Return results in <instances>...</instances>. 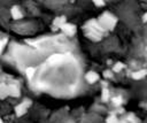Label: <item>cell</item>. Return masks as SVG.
Listing matches in <instances>:
<instances>
[{
	"mask_svg": "<svg viewBox=\"0 0 147 123\" xmlns=\"http://www.w3.org/2000/svg\"><path fill=\"white\" fill-rule=\"evenodd\" d=\"M83 30L86 31V37H88L90 39L98 41L102 38V36L105 34L106 30L99 24L98 20H90L87 21L84 25H83Z\"/></svg>",
	"mask_w": 147,
	"mask_h": 123,
	"instance_id": "cell-1",
	"label": "cell"
},
{
	"mask_svg": "<svg viewBox=\"0 0 147 123\" xmlns=\"http://www.w3.org/2000/svg\"><path fill=\"white\" fill-rule=\"evenodd\" d=\"M96 20H98L99 24H100L106 31H108V30H113V29L115 28L116 23H117V18H116L111 13H109V11H105V13H102Z\"/></svg>",
	"mask_w": 147,
	"mask_h": 123,
	"instance_id": "cell-2",
	"label": "cell"
},
{
	"mask_svg": "<svg viewBox=\"0 0 147 123\" xmlns=\"http://www.w3.org/2000/svg\"><path fill=\"white\" fill-rule=\"evenodd\" d=\"M30 106H31V100L24 99L21 103H18V105L15 106V114L17 116H23L28 112V109H29Z\"/></svg>",
	"mask_w": 147,
	"mask_h": 123,
	"instance_id": "cell-3",
	"label": "cell"
},
{
	"mask_svg": "<svg viewBox=\"0 0 147 123\" xmlns=\"http://www.w3.org/2000/svg\"><path fill=\"white\" fill-rule=\"evenodd\" d=\"M60 29L62 30V32H64L67 36H70V37L74 36L76 33V30H77L75 24H71V23H68V22H65Z\"/></svg>",
	"mask_w": 147,
	"mask_h": 123,
	"instance_id": "cell-4",
	"label": "cell"
},
{
	"mask_svg": "<svg viewBox=\"0 0 147 123\" xmlns=\"http://www.w3.org/2000/svg\"><path fill=\"white\" fill-rule=\"evenodd\" d=\"M99 78H100L99 74L95 72V71H93V70L87 71L86 75H85V79H86V82H87L88 84H94V83H96V82L99 80Z\"/></svg>",
	"mask_w": 147,
	"mask_h": 123,
	"instance_id": "cell-5",
	"label": "cell"
},
{
	"mask_svg": "<svg viewBox=\"0 0 147 123\" xmlns=\"http://www.w3.org/2000/svg\"><path fill=\"white\" fill-rule=\"evenodd\" d=\"M10 14H11V17L14 20H21L23 17V13L18 6H13L10 8Z\"/></svg>",
	"mask_w": 147,
	"mask_h": 123,
	"instance_id": "cell-6",
	"label": "cell"
},
{
	"mask_svg": "<svg viewBox=\"0 0 147 123\" xmlns=\"http://www.w3.org/2000/svg\"><path fill=\"white\" fill-rule=\"evenodd\" d=\"M7 91H8V95H11V97H20V94H21L20 87L15 84L7 85Z\"/></svg>",
	"mask_w": 147,
	"mask_h": 123,
	"instance_id": "cell-7",
	"label": "cell"
},
{
	"mask_svg": "<svg viewBox=\"0 0 147 123\" xmlns=\"http://www.w3.org/2000/svg\"><path fill=\"white\" fill-rule=\"evenodd\" d=\"M65 22H67V20H65L64 16H57V17H55V20L53 21V28H54V29H60Z\"/></svg>",
	"mask_w": 147,
	"mask_h": 123,
	"instance_id": "cell-8",
	"label": "cell"
},
{
	"mask_svg": "<svg viewBox=\"0 0 147 123\" xmlns=\"http://www.w3.org/2000/svg\"><path fill=\"white\" fill-rule=\"evenodd\" d=\"M62 60H63V55L62 54H54L48 59V62H49V64H56V63L61 62Z\"/></svg>",
	"mask_w": 147,
	"mask_h": 123,
	"instance_id": "cell-9",
	"label": "cell"
},
{
	"mask_svg": "<svg viewBox=\"0 0 147 123\" xmlns=\"http://www.w3.org/2000/svg\"><path fill=\"white\" fill-rule=\"evenodd\" d=\"M131 76H132V78H133V79H142L144 77H146V76H147V70L142 69V70L134 71Z\"/></svg>",
	"mask_w": 147,
	"mask_h": 123,
	"instance_id": "cell-10",
	"label": "cell"
},
{
	"mask_svg": "<svg viewBox=\"0 0 147 123\" xmlns=\"http://www.w3.org/2000/svg\"><path fill=\"white\" fill-rule=\"evenodd\" d=\"M8 97V91H7V85L0 84V99H5Z\"/></svg>",
	"mask_w": 147,
	"mask_h": 123,
	"instance_id": "cell-11",
	"label": "cell"
},
{
	"mask_svg": "<svg viewBox=\"0 0 147 123\" xmlns=\"http://www.w3.org/2000/svg\"><path fill=\"white\" fill-rule=\"evenodd\" d=\"M101 99H102V101H108L109 99H110V93H109V91H108V89L107 87H103L102 89V92H101Z\"/></svg>",
	"mask_w": 147,
	"mask_h": 123,
	"instance_id": "cell-12",
	"label": "cell"
},
{
	"mask_svg": "<svg viewBox=\"0 0 147 123\" xmlns=\"http://www.w3.org/2000/svg\"><path fill=\"white\" fill-rule=\"evenodd\" d=\"M119 122H121L119 118H118L115 114L109 115V116L107 117V120H106V123H119Z\"/></svg>",
	"mask_w": 147,
	"mask_h": 123,
	"instance_id": "cell-13",
	"label": "cell"
},
{
	"mask_svg": "<svg viewBox=\"0 0 147 123\" xmlns=\"http://www.w3.org/2000/svg\"><path fill=\"white\" fill-rule=\"evenodd\" d=\"M34 72H36V69L32 68V67H29V68H26V70H25V75H26V77H28L29 79H31V78L33 77Z\"/></svg>",
	"mask_w": 147,
	"mask_h": 123,
	"instance_id": "cell-14",
	"label": "cell"
},
{
	"mask_svg": "<svg viewBox=\"0 0 147 123\" xmlns=\"http://www.w3.org/2000/svg\"><path fill=\"white\" fill-rule=\"evenodd\" d=\"M123 68H124V64H123L122 62H117V63L114 64V67H113V71H114V72H118V71H121Z\"/></svg>",
	"mask_w": 147,
	"mask_h": 123,
	"instance_id": "cell-15",
	"label": "cell"
},
{
	"mask_svg": "<svg viewBox=\"0 0 147 123\" xmlns=\"http://www.w3.org/2000/svg\"><path fill=\"white\" fill-rule=\"evenodd\" d=\"M111 102H113L116 107H118V106H121V105H122L123 100H122V98H121V97H115V98H113V99H111Z\"/></svg>",
	"mask_w": 147,
	"mask_h": 123,
	"instance_id": "cell-16",
	"label": "cell"
},
{
	"mask_svg": "<svg viewBox=\"0 0 147 123\" xmlns=\"http://www.w3.org/2000/svg\"><path fill=\"white\" fill-rule=\"evenodd\" d=\"M103 76H105L106 78H111V77H113V72H111L110 70H106V71L103 72Z\"/></svg>",
	"mask_w": 147,
	"mask_h": 123,
	"instance_id": "cell-17",
	"label": "cell"
},
{
	"mask_svg": "<svg viewBox=\"0 0 147 123\" xmlns=\"http://www.w3.org/2000/svg\"><path fill=\"white\" fill-rule=\"evenodd\" d=\"M94 5H96V6H105V1H94Z\"/></svg>",
	"mask_w": 147,
	"mask_h": 123,
	"instance_id": "cell-18",
	"label": "cell"
},
{
	"mask_svg": "<svg viewBox=\"0 0 147 123\" xmlns=\"http://www.w3.org/2000/svg\"><path fill=\"white\" fill-rule=\"evenodd\" d=\"M142 21H144V22H147V13L144 15V17H142Z\"/></svg>",
	"mask_w": 147,
	"mask_h": 123,
	"instance_id": "cell-19",
	"label": "cell"
},
{
	"mask_svg": "<svg viewBox=\"0 0 147 123\" xmlns=\"http://www.w3.org/2000/svg\"><path fill=\"white\" fill-rule=\"evenodd\" d=\"M0 123H3V121H2V118L0 117Z\"/></svg>",
	"mask_w": 147,
	"mask_h": 123,
	"instance_id": "cell-20",
	"label": "cell"
}]
</instances>
